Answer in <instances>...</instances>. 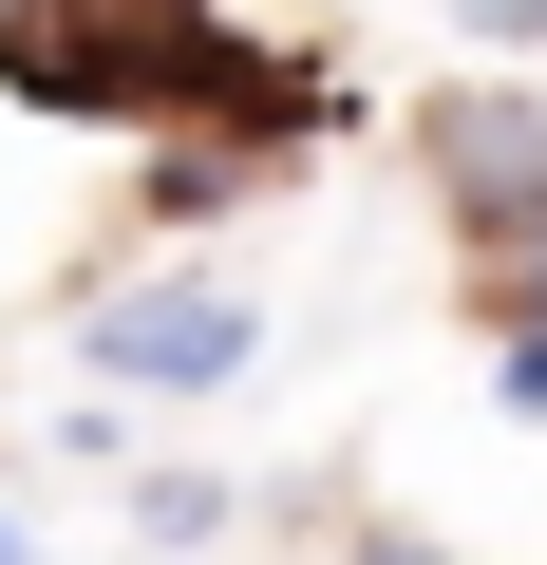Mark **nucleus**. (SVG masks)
Masks as SVG:
<instances>
[{
  "mask_svg": "<svg viewBox=\"0 0 547 565\" xmlns=\"http://www.w3.org/2000/svg\"><path fill=\"white\" fill-rule=\"evenodd\" d=\"M528 264H547V245H528Z\"/></svg>",
  "mask_w": 547,
  "mask_h": 565,
  "instance_id": "obj_5",
  "label": "nucleus"
},
{
  "mask_svg": "<svg viewBox=\"0 0 547 565\" xmlns=\"http://www.w3.org/2000/svg\"><path fill=\"white\" fill-rule=\"evenodd\" d=\"M95 359L114 377H227L245 359V302H189V282H170V302H95Z\"/></svg>",
  "mask_w": 547,
  "mask_h": 565,
  "instance_id": "obj_1",
  "label": "nucleus"
},
{
  "mask_svg": "<svg viewBox=\"0 0 547 565\" xmlns=\"http://www.w3.org/2000/svg\"><path fill=\"white\" fill-rule=\"evenodd\" d=\"M509 415H547V321H528V340H509Z\"/></svg>",
  "mask_w": 547,
  "mask_h": 565,
  "instance_id": "obj_3",
  "label": "nucleus"
},
{
  "mask_svg": "<svg viewBox=\"0 0 547 565\" xmlns=\"http://www.w3.org/2000/svg\"><path fill=\"white\" fill-rule=\"evenodd\" d=\"M453 20H491V39H547V0H453Z\"/></svg>",
  "mask_w": 547,
  "mask_h": 565,
  "instance_id": "obj_4",
  "label": "nucleus"
},
{
  "mask_svg": "<svg viewBox=\"0 0 547 565\" xmlns=\"http://www.w3.org/2000/svg\"><path fill=\"white\" fill-rule=\"evenodd\" d=\"M453 189H472V207H547V114L472 95V114H453Z\"/></svg>",
  "mask_w": 547,
  "mask_h": 565,
  "instance_id": "obj_2",
  "label": "nucleus"
}]
</instances>
